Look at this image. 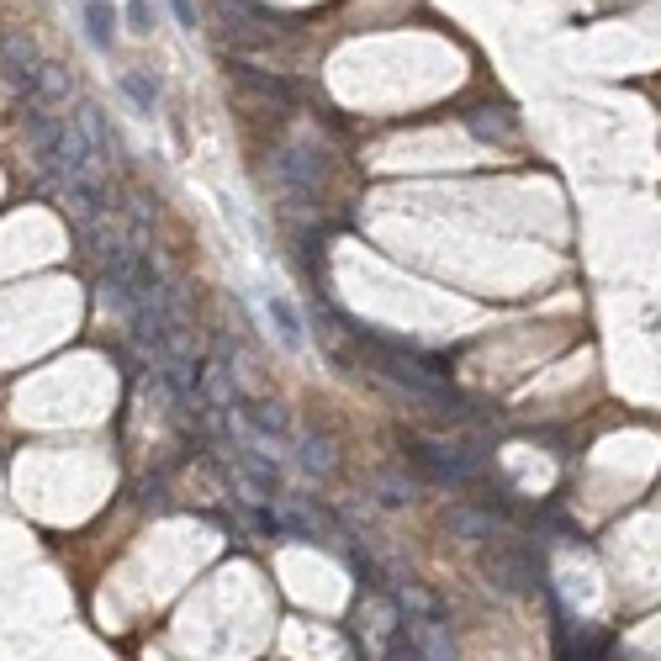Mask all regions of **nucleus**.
<instances>
[{"label": "nucleus", "mask_w": 661, "mask_h": 661, "mask_svg": "<svg viewBox=\"0 0 661 661\" xmlns=\"http://www.w3.org/2000/svg\"><path fill=\"white\" fill-rule=\"evenodd\" d=\"M413 471L424 482H439V487H461V482H476L487 471V450L482 445H445V439H424V434H408L402 439Z\"/></svg>", "instance_id": "1"}, {"label": "nucleus", "mask_w": 661, "mask_h": 661, "mask_svg": "<svg viewBox=\"0 0 661 661\" xmlns=\"http://www.w3.org/2000/svg\"><path fill=\"white\" fill-rule=\"evenodd\" d=\"M238 408V365H233V344H217V350L207 355V365H201L196 376V413L207 418H223Z\"/></svg>", "instance_id": "2"}, {"label": "nucleus", "mask_w": 661, "mask_h": 661, "mask_svg": "<svg viewBox=\"0 0 661 661\" xmlns=\"http://www.w3.org/2000/svg\"><path fill=\"white\" fill-rule=\"evenodd\" d=\"M482 577L498 587V593H513V598H524V593H535V587H545L540 561L529 556L524 545H492L487 556H482Z\"/></svg>", "instance_id": "3"}, {"label": "nucleus", "mask_w": 661, "mask_h": 661, "mask_svg": "<svg viewBox=\"0 0 661 661\" xmlns=\"http://www.w3.org/2000/svg\"><path fill=\"white\" fill-rule=\"evenodd\" d=\"M275 175H281V186L297 201H312L318 186H323V159L312 149H281L275 154Z\"/></svg>", "instance_id": "4"}, {"label": "nucleus", "mask_w": 661, "mask_h": 661, "mask_svg": "<svg viewBox=\"0 0 661 661\" xmlns=\"http://www.w3.org/2000/svg\"><path fill=\"white\" fill-rule=\"evenodd\" d=\"M228 471H233L238 492H254V498H281V466L265 461V455L233 450V455H228Z\"/></svg>", "instance_id": "5"}, {"label": "nucleus", "mask_w": 661, "mask_h": 661, "mask_svg": "<svg viewBox=\"0 0 661 661\" xmlns=\"http://www.w3.org/2000/svg\"><path fill=\"white\" fill-rule=\"evenodd\" d=\"M238 408H244V424H249V434L270 439V445H281V439H291V413L281 408V402H265V397H254V402H238Z\"/></svg>", "instance_id": "6"}, {"label": "nucleus", "mask_w": 661, "mask_h": 661, "mask_svg": "<svg viewBox=\"0 0 661 661\" xmlns=\"http://www.w3.org/2000/svg\"><path fill=\"white\" fill-rule=\"evenodd\" d=\"M80 127H85V138H90V149H96V159L101 164H117L122 159V138L112 133V122H106V112L101 106H80Z\"/></svg>", "instance_id": "7"}, {"label": "nucleus", "mask_w": 661, "mask_h": 661, "mask_svg": "<svg viewBox=\"0 0 661 661\" xmlns=\"http://www.w3.org/2000/svg\"><path fill=\"white\" fill-rule=\"evenodd\" d=\"M445 529H450V535H466V540H492V535H498V513L455 503V508H445Z\"/></svg>", "instance_id": "8"}, {"label": "nucleus", "mask_w": 661, "mask_h": 661, "mask_svg": "<svg viewBox=\"0 0 661 661\" xmlns=\"http://www.w3.org/2000/svg\"><path fill=\"white\" fill-rule=\"evenodd\" d=\"M233 85L238 90H249V96H265L270 106H291V80H281V75H265V69H249V64H238L233 69Z\"/></svg>", "instance_id": "9"}, {"label": "nucleus", "mask_w": 661, "mask_h": 661, "mask_svg": "<svg viewBox=\"0 0 661 661\" xmlns=\"http://www.w3.org/2000/svg\"><path fill=\"white\" fill-rule=\"evenodd\" d=\"M265 312H270V323H275V334H281L286 350H302V318H297V307H291L286 297H270Z\"/></svg>", "instance_id": "10"}, {"label": "nucleus", "mask_w": 661, "mask_h": 661, "mask_svg": "<svg viewBox=\"0 0 661 661\" xmlns=\"http://www.w3.org/2000/svg\"><path fill=\"white\" fill-rule=\"evenodd\" d=\"M122 96L133 101L143 117H154V106H159V80H149L143 69H127V75H122Z\"/></svg>", "instance_id": "11"}, {"label": "nucleus", "mask_w": 661, "mask_h": 661, "mask_svg": "<svg viewBox=\"0 0 661 661\" xmlns=\"http://www.w3.org/2000/svg\"><path fill=\"white\" fill-rule=\"evenodd\" d=\"M302 466L312 476H328L339 466V450H334V439H323V434H302Z\"/></svg>", "instance_id": "12"}, {"label": "nucleus", "mask_w": 661, "mask_h": 661, "mask_svg": "<svg viewBox=\"0 0 661 661\" xmlns=\"http://www.w3.org/2000/svg\"><path fill=\"white\" fill-rule=\"evenodd\" d=\"M408 624H418V646H424V661H461V656H455V646H450V635L439 630L434 619H408Z\"/></svg>", "instance_id": "13"}, {"label": "nucleus", "mask_w": 661, "mask_h": 661, "mask_svg": "<svg viewBox=\"0 0 661 661\" xmlns=\"http://www.w3.org/2000/svg\"><path fill=\"white\" fill-rule=\"evenodd\" d=\"M85 32H90V43H96V48H112V38H117V16H112V6H106V0H90V6H85Z\"/></svg>", "instance_id": "14"}, {"label": "nucleus", "mask_w": 661, "mask_h": 661, "mask_svg": "<svg viewBox=\"0 0 661 661\" xmlns=\"http://www.w3.org/2000/svg\"><path fill=\"white\" fill-rule=\"evenodd\" d=\"M513 127H519V122H513V112H503V106H498V117H482V112L471 117L476 138H513Z\"/></svg>", "instance_id": "15"}, {"label": "nucleus", "mask_w": 661, "mask_h": 661, "mask_svg": "<svg viewBox=\"0 0 661 661\" xmlns=\"http://www.w3.org/2000/svg\"><path fill=\"white\" fill-rule=\"evenodd\" d=\"M376 498L387 503V508H402V503L413 498V476H381V482H376Z\"/></svg>", "instance_id": "16"}, {"label": "nucleus", "mask_w": 661, "mask_h": 661, "mask_svg": "<svg viewBox=\"0 0 661 661\" xmlns=\"http://www.w3.org/2000/svg\"><path fill=\"white\" fill-rule=\"evenodd\" d=\"M127 27H133L138 38H143V32H154V11H149V0H127Z\"/></svg>", "instance_id": "17"}, {"label": "nucleus", "mask_w": 661, "mask_h": 661, "mask_svg": "<svg viewBox=\"0 0 661 661\" xmlns=\"http://www.w3.org/2000/svg\"><path fill=\"white\" fill-rule=\"evenodd\" d=\"M170 6H175V16H180V27L196 32V0H170Z\"/></svg>", "instance_id": "18"}]
</instances>
